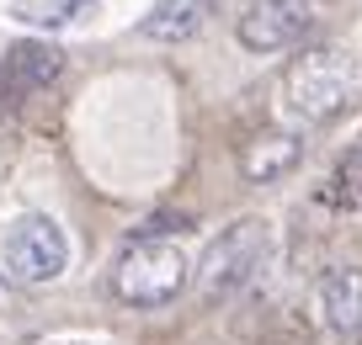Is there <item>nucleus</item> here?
<instances>
[{"label": "nucleus", "mask_w": 362, "mask_h": 345, "mask_svg": "<svg viewBox=\"0 0 362 345\" xmlns=\"http://www.w3.org/2000/svg\"><path fill=\"white\" fill-rule=\"evenodd\" d=\"M351 90H357V64H351V54H341V48H330V43H315V48H304L283 75V117L298 123V128H320V123H330L336 111H346Z\"/></svg>", "instance_id": "1"}, {"label": "nucleus", "mask_w": 362, "mask_h": 345, "mask_svg": "<svg viewBox=\"0 0 362 345\" xmlns=\"http://www.w3.org/2000/svg\"><path fill=\"white\" fill-rule=\"evenodd\" d=\"M192 282V260L181 255V245L149 234V239H128L123 255L112 260V292L128 308H165L187 292Z\"/></svg>", "instance_id": "2"}, {"label": "nucleus", "mask_w": 362, "mask_h": 345, "mask_svg": "<svg viewBox=\"0 0 362 345\" xmlns=\"http://www.w3.org/2000/svg\"><path fill=\"white\" fill-rule=\"evenodd\" d=\"M267 255H272V223H267V218H240V223H229L224 234L203 250V260H197V292H203V303H229V298H240V292L261 277Z\"/></svg>", "instance_id": "3"}, {"label": "nucleus", "mask_w": 362, "mask_h": 345, "mask_svg": "<svg viewBox=\"0 0 362 345\" xmlns=\"http://www.w3.org/2000/svg\"><path fill=\"white\" fill-rule=\"evenodd\" d=\"M0 266L22 287H48L69 266V239L48 212H22L0 239Z\"/></svg>", "instance_id": "4"}, {"label": "nucleus", "mask_w": 362, "mask_h": 345, "mask_svg": "<svg viewBox=\"0 0 362 345\" xmlns=\"http://www.w3.org/2000/svg\"><path fill=\"white\" fill-rule=\"evenodd\" d=\"M315 27V11H309V0H256L245 6L235 22V37L240 48L250 54H283V48H298Z\"/></svg>", "instance_id": "5"}, {"label": "nucleus", "mask_w": 362, "mask_h": 345, "mask_svg": "<svg viewBox=\"0 0 362 345\" xmlns=\"http://www.w3.org/2000/svg\"><path fill=\"white\" fill-rule=\"evenodd\" d=\"M298 159H304V138L293 128H267V133H256L240 149V176L250 186H267V181H283Z\"/></svg>", "instance_id": "6"}, {"label": "nucleus", "mask_w": 362, "mask_h": 345, "mask_svg": "<svg viewBox=\"0 0 362 345\" xmlns=\"http://www.w3.org/2000/svg\"><path fill=\"white\" fill-rule=\"evenodd\" d=\"M214 16V0H155V11L139 22V32L149 43H187L197 37Z\"/></svg>", "instance_id": "7"}, {"label": "nucleus", "mask_w": 362, "mask_h": 345, "mask_svg": "<svg viewBox=\"0 0 362 345\" xmlns=\"http://www.w3.org/2000/svg\"><path fill=\"white\" fill-rule=\"evenodd\" d=\"M320 313H325L330 329H357L362 324V271H330L325 282H320Z\"/></svg>", "instance_id": "8"}, {"label": "nucleus", "mask_w": 362, "mask_h": 345, "mask_svg": "<svg viewBox=\"0 0 362 345\" xmlns=\"http://www.w3.org/2000/svg\"><path fill=\"white\" fill-rule=\"evenodd\" d=\"M59 69H64V54H59L54 43H16L11 54H6V75L16 80V90L48 85V80H59Z\"/></svg>", "instance_id": "9"}, {"label": "nucleus", "mask_w": 362, "mask_h": 345, "mask_svg": "<svg viewBox=\"0 0 362 345\" xmlns=\"http://www.w3.org/2000/svg\"><path fill=\"white\" fill-rule=\"evenodd\" d=\"M336 207L346 212H362V149H346L336 159V176H330V191H325Z\"/></svg>", "instance_id": "10"}]
</instances>
